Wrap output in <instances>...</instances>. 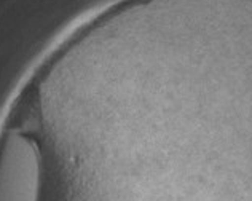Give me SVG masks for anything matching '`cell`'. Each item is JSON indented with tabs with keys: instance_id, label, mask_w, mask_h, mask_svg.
Returning a JSON list of instances; mask_svg holds the SVG:
<instances>
[{
	"instance_id": "cell-1",
	"label": "cell",
	"mask_w": 252,
	"mask_h": 201,
	"mask_svg": "<svg viewBox=\"0 0 252 201\" xmlns=\"http://www.w3.org/2000/svg\"><path fill=\"white\" fill-rule=\"evenodd\" d=\"M43 158L37 139L10 131L0 144V201H40Z\"/></svg>"
}]
</instances>
